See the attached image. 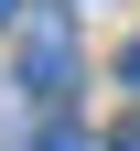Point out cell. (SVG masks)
<instances>
[{"label":"cell","instance_id":"277c9868","mask_svg":"<svg viewBox=\"0 0 140 151\" xmlns=\"http://www.w3.org/2000/svg\"><path fill=\"white\" fill-rule=\"evenodd\" d=\"M129 86H140V54H129Z\"/></svg>","mask_w":140,"mask_h":151},{"label":"cell","instance_id":"3957f363","mask_svg":"<svg viewBox=\"0 0 140 151\" xmlns=\"http://www.w3.org/2000/svg\"><path fill=\"white\" fill-rule=\"evenodd\" d=\"M11 11H22V0H0V22H11Z\"/></svg>","mask_w":140,"mask_h":151},{"label":"cell","instance_id":"6da1fadb","mask_svg":"<svg viewBox=\"0 0 140 151\" xmlns=\"http://www.w3.org/2000/svg\"><path fill=\"white\" fill-rule=\"evenodd\" d=\"M22 86H32V97H65V86H75V22H65V11H32V22H22Z\"/></svg>","mask_w":140,"mask_h":151},{"label":"cell","instance_id":"7a4b0ae2","mask_svg":"<svg viewBox=\"0 0 140 151\" xmlns=\"http://www.w3.org/2000/svg\"><path fill=\"white\" fill-rule=\"evenodd\" d=\"M108 151H140V129H118V140H108Z\"/></svg>","mask_w":140,"mask_h":151}]
</instances>
